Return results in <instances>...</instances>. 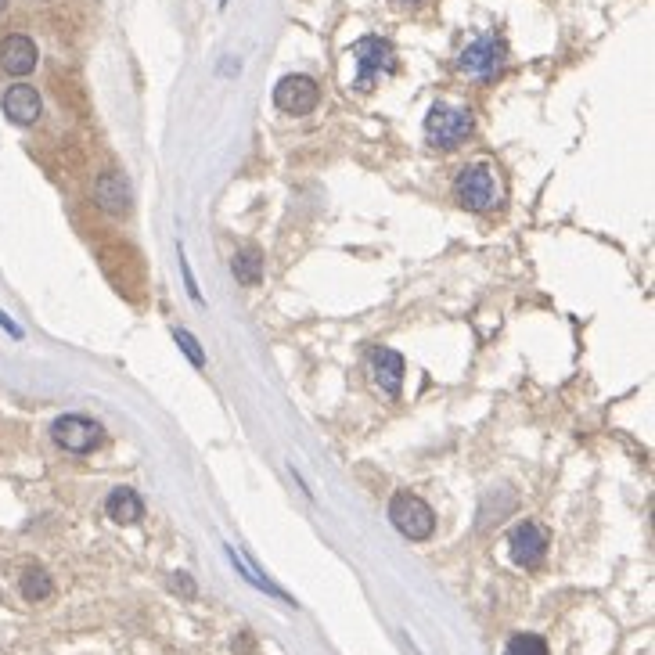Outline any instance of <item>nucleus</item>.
Wrapping results in <instances>:
<instances>
[{
	"instance_id": "obj_6",
	"label": "nucleus",
	"mask_w": 655,
	"mask_h": 655,
	"mask_svg": "<svg viewBox=\"0 0 655 655\" xmlns=\"http://www.w3.org/2000/svg\"><path fill=\"white\" fill-rule=\"evenodd\" d=\"M504 58H508V47H504L501 36H479L461 51V72L472 76V80H494L497 72L504 69Z\"/></svg>"
},
{
	"instance_id": "obj_19",
	"label": "nucleus",
	"mask_w": 655,
	"mask_h": 655,
	"mask_svg": "<svg viewBox=\"0 0 655 655\" xmlns=\"http://www.w3.org/2000/svg\"><path fill=\"white\" fill-rule=\"evenodd\" d=\"M173 591H184V594L191 598V594H195V584H191V580H188L184 573H177V576H173Z\"/></svg>"
},
{
	"instance_id": "obj_7",
	"label": "nucleus",
	"mask_w": 655,
	"mask_h": 655,
	"mask_svg": "<svg viewBox=\"0 0 655 655\" xmlns=\"http://www.w3.org/2000/svg\"><path fill=\"white\" fill-rule=\"evenodd\" d=\"M317 101H321V87H317V80L303 76V72L285 76V80L274 87V105H278L281 112H288V116H310L317 108Z\"/></svg>"
},
{
	"instance_id": "obj_9",
	"label": "nucleus",
	"mask_w": 655,
	"mask_h": 655,
	"mask_svg": "<svg viewBox=\"0 0 655 655\" xmlns=\"http://www.w3.org/2000/svg\"><path fill=\"white\" fill-rule=\"evenodd\" d=\"M36 44L26 33H11L0 40V69L8 76H29L36 69Z\"/></svg>"
},
{
	"instance_id": "obj_10",
	"label": "nucleus",
	"mask_w": 655,
	"mask_h": 655,
	"mask_svg": "<svg viewBox=\"0 0 655 655\" xmlns=\"http://www.w3.org/2000/svg\"><path fill=\"white\" fill-rule=\"evenodd\" d=\"M4 116L11 119V123L18 126H33L36 119H40V112H44V101H40V94H36L33 87H26V83H15V87L4 94Z\"/></svg>"
},
{
	"instance_id": "obj_14",
	"label": "nucleus",
	"mask_w": 655,
	"mask_h": 655,
	"mask_svg": "<svg viewBox=\"0 0 655 655\" xmlns=\"http://www.w3.org/2000/svg\"><path fill=\"white\" fill-rule=\"evenodd\" d=\"M234 278L242 281V285H260L263 278V252L256 249V245H249V249H242L238 256H234Z\"/></svg>"
},
{
	"instance_id": "obj_15",
	"label": "nucleus",
	"mask_w": 655,
	"mask_h": 655,
	"mask_svg": "<svg viewBox=\"0 0 655 655\" xmlns=\"http://www.w3.org/2000/svg\"><path fill=\"white\" fill-rule=\"evenodd\" d=\"M22 598L26 602H44V598H51V591H54V584H51V576L44 573L40 566H29L26 573H22Z\"/></svg>"
},
{
	"instance_id": "obj_2",
	"label": "nucleus",
	"mask_w": 655,
	"mask_h": 655,
	"mask_svg": "<svg viewBox=\"0 0 655 655\" xmlns=\"http://www.w3.org/2000/svg\"><path fill=\"white\" fill-rule=\"evenodd\" d=\"M472 126H476V119H472L468 108L440 101V105H432L429 116H425V137H429L432 148H458V144L472 134Z\"/></svg>"
},
{
	"instance_id": "obj_3",
	"label": "nucleus",
	"mask_w": 655,
	"mask_h": 655,
	"mask_svg": "<svg viewBox=\"0 0 655 655\" xmlns=\"http://www.w3.org/2000/svg\"><path fill=\"white\" fill-rule=\"evenodd\" d=\"M353 62H357V90H371L396 69V51L382 36H364L353 44Z\"/></svg>"
},
{
	"instance_id": "obj_20",
	"label": "nucleus",
	"mask_w": 655,
	"mask_h": 655,
	"mask_svg": "<svg viewBox=\"0 0 655 655\" xmlns=\"http://www.w3.org/2000/svg\"><path fill=\"white\" fill-rule=\"evenodd\" d=\"M4 8H8V0H0V15H4Z\"/></svg>"
},
{
	"instance_id": "obj_11",
	"label": "nucleus",
	"mask_w": 655,
	"mask_h": 655,
	"mask_svg": "<svg viewBox=\"0 0 655 655\" xmlns=\"http://www.w3.org/2000/svg\"><path fill=\"white\" fill-rule=\"evenodd\" d=\"M94 202H98L105 213L123 216L126 209H130V184H126L123 173H116V170L101 173V177L94 180Z\"/></svg>"
},
{
	"instance_id": "obj_8",
	"label": "nucleus",
	"mask_w": 655,
	"mask_h": 655,
	"mask_svg": "<svg viewBox=\"0 0 655 655\" xmlns=\"http://www.w3.org/2000/svg\"><path fill=\"white\" fill-rule=\"evenodd\" d=\"M508 555H512L515 566L522 569H537L548 555V533L537 522H519L512 533H508Z\"/></svg>"
},
{
	"instance_id": "obj_17",
	"label": "nucleus",
	"mask_w": 655,
	"mask_h": 655,
	"mask_svg": "<svg viewBox=\"0 0 655 655\" xmlns=\"http://www.w3.org/2000/svg\"><path fill=\"white\" fill-rule=\"evenodd\" d=\"M173 342H177L180 350L188 353V360L195 364V368H202V364H206V353H202V346H198L195 335H191L188 328H173Z\"/></svg>"
},
{
	"instance_id": "obj_18",
	"label": "nucleus",
	"mask_w": 655,
	"mask_h": 655,
	"mask_svg": "<svg viewBox=\"0 0 655 655\" xmlns=\"http://www.w3.org/2000/svg\"><path fill=\"white\" fill-rule=\"evenodd\" d=\"M180 274H184V285H188V296L195 299L198 306H202V292H198L195 274H191V267H188V256H184V245H180Z\"/></svg>"
},
{
	"instance_id": "obj_13",
	"label": "nucleus",
	"mask_w": 655,
	"mask_h": 655,
	"mask_svg": "<svg viewBox=\"0 0 655 655\" xmlns=\"http://www.w3.org/2000/svg\"><path fill=\"white\" fill-rule=\"evenodd\" d=\"M105 512L116 526H134V522H141V515H144V501L130 490V486H119V490L108 494Z\"/></svg>"
},
{
	"instance_id": "obj_16",
	"label": "nucleus",
	"mask_w": 655,
	"mask_h": 655,
	"mask_svg": "<svg viewBox=\"0 0 655 655\" xmlns=\"http://www.w3.org/2000/svg\"><path fill=\"white\" fill-rule=\"evenodd\" d=\"M504 655H551L548 652V641L540 638V634H515L504 648Z\"/></svg>"
},
{
	"instance_id": "obj_1",
	"label": "nucleus",
	"mask_w": 655,
	"mask_h": 655,
	"mask_svg": "<svg viewBox=\"0 0 655 655\" xmlns=\"http://www.w3.org/2000/svg\"><path fill=\"white\" fill-rule=\"evenodd\" d=\"M454 195L468 213H486V209H494L501 202V180L486 162H472L454 180Z\"/></svg>"
},
{
	"instance_id": "obj_21",
	"label": "nucleus",
	"mask_w": 655,
	"mask_h": 655,
	"mask_svg": "<svg viewBox=\"0 0 655 655\" xmlns=\"http://www.w3.org/2000/svg\"><path fill=\"white\" fill-rule=\"evenodd\" d=\"M224 4H227V0H224Z\"/></svg>"
},
{
	"instance_id": "obj_12",
	"label": "nucleus",
	"mask_w": 655,
	"mask_h": 655,
	"mask_svg": "<svg viewBox=\"0 0 655 655\" xmlns=\"http://www.w3.org/2000/svg\"><path fill=\"white\" fill-rule=\"evenodd\" d=\"M371 375H375V386L386 396H400V386H404V357L393 350H375L371 353Z\"/></svg>"
},
{
	"instance_id": "obj_5",
	"label": "nucleus",
	"mask_w": 655,
	"mask_h": 655,
	"mask_svg": "<svg viewBox=\"0 0 655 655\" xmlns=\"http://www.w3.org/2000/svg\"><path fill=\"white\" fill-rule=\"evenodd\" d=\"M389 519H393L396 530L411 540H425V537H432V530H436V515H432V508L418 494H407V490H400V494L389 501Z\"/></svg>"
},
{
	"instance_id": "obj_4",
	"label": "nucleus",
	"mask_w": 655,
	"mask_h": 655,
	"mask_svg": "<svg viewBox=\"0 0 655 655\" xmlns=\"http://www.w3.org/2000/svg\"><path fill=\"white\" fill-rule=\"evenodd\" d=\"M51 440L69 454H90V450H98L105 443V429L94 418H83V414H62L51 425Z\"/></svg>"
}]
</instances>
